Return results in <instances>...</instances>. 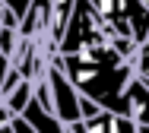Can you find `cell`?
Returning <instances> with one entry per match:
<instances>
[{
    "label": "cell",
    "mask_w": 149,
    "mask_h": 133,
    "mask_svg": "<svg viewBox=\"0 0 149 133\" xmlns=\"http://www.w3.org/2000/svg\"><path fill=\"white\" fill-rule=\"evenodd\" d=\"M54 60L60 64L63 76L73 82V89L79 95L98 101L105 111L127 114L124 92H127V82L133 79V66L114 48L83 51V54H57Z\"/></svg>",
    "instance_id": "obj_1"
},
{
    "label": "cell",
    "mask_w": 149,
    "mask_h": 133,
    "mask_svg": "<svg viewBox=\"0 0 149 133\" xmlns=\"http://www.w3.org/2000/svg\"><path fill=\"white\" fill-rule=\"evenodd\" d=\"M98 22L114 38L133 44L149 38V0H89Z\"/></svg>",
    "instance_id": "obj_2"
},
{
    "label": "cell",
    "mask_w": 149,
    "mask_h": 133,
    "mask_svg": "<svg viewBox=\"0 0 149 133\" xmlns=\"http://www.w3.org/2000/svg\"><path fill=\"white\" fill-rule=\"evenodd\" d=\"M102 48H111L105 26L98 22L89 0H76L57 41V54H83V51H102Z\"/></svg>",
    "instance_id": "obj_3"
},
{
    "label": "cell",
    "mask_w": 149,
    "mask_h": 133,
    "mask_svg": "<svg viewBox=\"0 0 149 133\" xmlns=\"http://www.w3.org/2000/svg\"><path fill=\"white\" fill-rule=\"evenodd\" d=\"M57 57V54H54ZM45 79H48V89H51V101H54V114H57L60 124H73L79 121V92L73 89V82L63 76L57 60L45 66Z\"/></svg>",
    "instance_id": "obj_4"
},
{
    "label": "cell",
    "mask_w": 149,
    "mask_h": 133,
    "mask_svg": "<svg viewBox=\"0 0 149 133\" xmlns=\"http://www.w3.org/2000/svg\"><path fill=\"white\" fill-rule=\"evenodd\" d=\"M19 117H22L35 133H63V124H60L51 111H45L35 98H29V105L22 108V114H19Z\"/></svg>",
    "instance_id": "obj_5"
},
{
    "label": "cell",
    "mask_w": 149,
    "mask_h": 133,
    "mask_svg": "<svg viewBox=\"0 0 149 133\" xmlns=\"http://www.w3.org/2000/svg\"><path fill=\"white\" fill-rule=\"evenodd\" d=\"M130 66H133V76H140L143 82H149V38L136 44V51L130 57Z\"/></svg>",
    "instance_id": "obj_6"
},
{
    "label": "cell",
    "mask_w": 149,
    "mask_h": 133,
    "mask_svg": "<svg viewBox=\"0 0 149 133\" xmlns=\"http://www.w3.org/2000/svg\"><path fill=\"white\" fill-rule=\"evenodd\" d=\"M29 3L32 0H0V10L6 13V16H13L16 22L26 16V10H29Z\"/></svg>",
    "instance_id": "obj_7"
},
{
    "label": "cell",
    "mask_w": 149,
    "mask_h": 133,
    "mask_svg": "<svg viewBox=\"0 0 149 133\" xmlns=\"http://www.w3.org/2000/svg\"><path fill=\"white\" fill-rule=\"evenodd\" d=\"M105 108L98 105V101H92V98H86V95H79V121H92V117H98Z\"/></svg>",
    "instance_id": "obj_8"
},
{
    "label": "cell",
    "mask_w": 149,
    "mask_h": 133,
    "mask_svg": "<svg viewBox=\"0 0 149 133\" xmlns=\"http://www.w3.org/2000/svg\"><path fill=\"white\" fill-rule=\"evenodd\" d=\"M10 127H13V133H35L29 124L22 121V117H13V121H10Z\"/></svg>",
    "instance_id": "obj_9"
},
{
    "label": "cell",
    "mask_w": 149,
    "mask_h": 133,
    "mask_svg": "<svg viewBox=\"0 0 149 133\" xmlns=\"http://www.w3.org/2000/svg\"><path fill=\"white\" fill-rule=\"evenodd\" d=\"M0 133H13V127H10V124H3V127H0Z\"/></svg>",
    "instance_id": "obj_10"
}]
</instances>
